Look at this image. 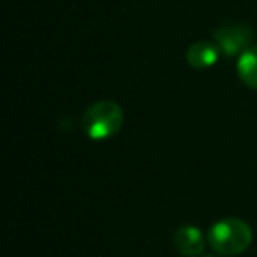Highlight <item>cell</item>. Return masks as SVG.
<instances>
[{
    "instance_id": "1",
    "label": "cell",
    "mask_w": 257,
    "mask_h": 257,
    "mask_svg": "<svg viewBox=\"0 0 257 257\" xmlns=\"http://www.w3.org/2000/svg\"><path fill=\"white\" fill-rule=\"evenodd\" d=\"M123 120V109L120 104L114 100H99L86 107L81 123L86 136L102 141L120 133Z\"/></svg>"
},
{
    "instance_id": "2",
    "label": "cell",
    "mask_w": 257,
    "mask_h": 257,
    "mask_svg": "<svg viewBox=\"0 0 257 257\" xmlns=\"http://www.w3.org/2000/svg\"><path fill=\"white\" fill-rule=\"evenodd\" d=\"M252 229L239 218H224L208 231L211 248L220 255H238L245 252L252 243Z\"/></svg>"
},
{
    "instance_id": "3",
    "label": "cell",
    "mask_w": 257,
    "mask_h": 257,
    "mask_svg": "<svg viewBox=\"0 0 257 257\" xmlns=\"http://www.w3.org/2000/svg\"><path fill=\"white\" fill-rule=\"evenodd\" d=\"M213 39L222 53L227 57H236L252 46L253 30L246 23H227L215 30Z\"/></svg>"
},
{
    "instance_id": "4",
    "label": "cell",
    "mask_w": 257,
    "mask_h": 257,
    "mask_svg": "<svg viewBox=\"0 0 257 257\" xmlns=\"http://www.w3.org/2000/svg\"><path fill=\"white\" fill-rule=\"evenodd\" d=\"M173 241L176 250L185 257H199L204 250V238L199 227H194V225H183L176 229Z\"/></svg>"
},
{
    "instance_id": "5",
    "label": "cell",
    "mask_w": 257,
    "mask_h": 257,
    "mask_svg": "<svg viewBox=\"0 0 257 257\" xmlns=\"http://www.w3.org/2000/svg\"><path fill=\"white\" fill-rule=\"evenodd\" d=\"M218 60V46L208 41H197L187 50V62L194 69H208Z\"/></svg>"
},
{
    "instance_id": "6",
    "label": "cell",
    "mask_w": 257,
    "mask_h": 257,
    "mask_svg": "<svg viewBox=\"0 0 257 257\" xmlns=\"http://www.w3.org/2000/svg\"><path fill=\"white\" fill-rule=\"evenodd\" d=\"M238 76L246 86L257 90V44L245 50L238 58L236 64Z\"/></svg>"
},
{
    "instance_id": "7",
    "label": "cell",
    "mask_w": 257,
    "mask_h": 257,
    "mask_svg": "<svg viewBox=\"0 0 257 257\" xmlns=\"http://www.w3.org/2000/svg\"><path fill=\"white\" fill-rule=\"evenodd\" d=\"M210 257H211V255H210Z\"/></svg>"
}]
</instances>
